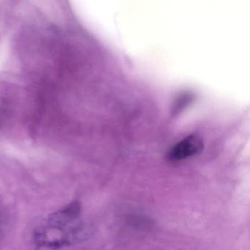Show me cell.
Here are the masks:
<instances>
[{
    "mask_svg": "<svg viewBox=\"0 0 250 250\" xmlns=\"http://www.w3.org/2000/svg\"><path fill=\"white\" fill-rule=\"evenodd\" d=\"M82 207L78 201L71 202L48 216L34 232L35 243L40 248L51 250L71 245L88 237L90 228L78 222Z\"/></svg>",
    "mask_w": 250,
    "mask_h": 250,
    "instance_id": "cell-1",
    "label": "cell"
},
{
    "mask_svg": "<svg viewBox=\"0 0 250 250\" xmlns=\"http://www.w3.org/2000/svg\"><path fill=\"white\" fill-rule=\"evenodd\" d=\"M203 146V140L198 136H188L171 148L168 153V159L172 162L184 160L200 153Z\"/></svg>",
    "mask_w": 250,
    "mask_h": 250,
    "instance_id": "cell-2",
    "label": "cell"
},
{
    "mask_svg": "<svg viewBox=\"0 0 250 250\" xmlns=\"http://www.w3.org/2000/svg\"><path fill=\"white\" fill-rule=\"evenodd\" d=\"M9 224V213L3 206L0 205V246L3 243L6 237Z\"/></svg>",
    "mask_w": 250,
    "mask_h": 250,
    "instance_id": "cell-3",
    "label": "cell"
}]
</instances>
